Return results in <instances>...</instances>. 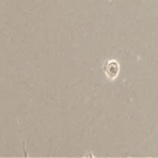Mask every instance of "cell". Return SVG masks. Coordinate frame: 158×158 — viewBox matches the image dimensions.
I'll list each match as a JSON object with an SVG mask.
<instances>
[{
    "label": "cell",
    "instance_id": "obj_1",
    "mask_svg": "<svg viewBox=\"0 0 158 158\" xmlns=\"http://www.w3.org/2000/svg\"><path fill=\"white\" fill-rule=\"evenodd\" d=\"M102 69H104L106 78L110 80H114L120 73V64L116 60H107V62H105Z\"/></svg>",
    "mask_w": 158,
    "mask_h": 158
}]
</instances>
